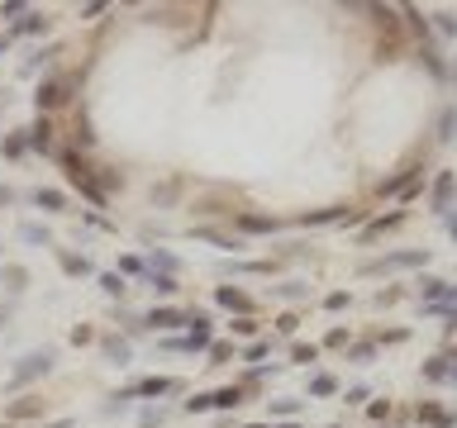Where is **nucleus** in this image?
Segmentation results:
<instances>
[{"instance_id": "obj_1", "label": "nucleus", "mask_w": 457, "mask_h": 428, "mask_svg": "<svg viewBox=\"0 0 457 428\" xmlns=\"http://www.w3.org/2000/svg\"><path fill=\"white\" fill-rule=\"evenodd\" d=\"M419 262H429V252H424V247H414V252H391V257L372 262L367 271H400V267H419Z\"/></svg>"}, {"instance_id": "obj_2", "label": "nucleus", "mask_w": 457, "mask_h": 428, "mask_svg": "<svg viewBox=\"0 0 457 428\" xmlns=\"http://www.w3.org/2000/svg\"><path fill=\"white\" fill-rule=\"evenodd\" d=\"M453 171H438V181H433V214H443L448 205H453Z\"/></svg>"}, {"instance_id": "obj_3", "label": "nucleus", "mask_w": 457, "mask_h": 428, "mask_svg": "<svg viewBox=\"0 0 457 428\" xmlns=\"http://www.w3.org/2000/svg\"><path fill=\"white\" fill-rule=\"evenodd\" d=\"M177 390V381H167V376H153V381H138L129 395H172Z\"/></svg>"}, {"instance_id": "obj_4", "label": "nucleus", "mask_w": 457, "mask_h": 428, "mask_svg": "<svg viewBox=\"0 0 457 428\" xmlns=\"http://www.w3.org/2000/svg\"><path fill=\"white\" fill-rule=\"evenodd\" d=\"M419 419H424V424H433V428H453V424H457L453 414H448V409H438V404H419Z\"/></svg>"}, {"instance_id": "obj_5", "label": "nucleus", "mask_w": 457, "mask_h": 428, "mask_svg": "<svg viewBox=\"0 0 457 428\" xmlns=\"http://www.w3.org/2000/svg\"><path fill=\"white\" fill-rule=\"evenodd\" d=\"M48 362H53V352H43V357H29L24 367L15 372V385H20V381H29V376H38V372H48Z\"/></svg>"}, {"instance_id": "obj_6", "label": "nucleus", "mask_w": 457, "mask_h": 428, "mask_svg": "<svg viewBox=\"0 0 457 428\" xmlns=\"http://www.w3.org/2000/svg\"><path fill=\"white\" fill-rule=\"evenodd\" d=\"M419 291H424V300H443V295H448V281H438V276H424V281H419Z\"/></svg>"}, {"instance_id": "obj_7", "label": "nucleus", "mask_w": 457, "mask_h": 428, "mask_svg": "<svg viewBox=\"0 0 457 428\" xmlns=\"http://www.w3.org/2000/svg\"><path fill=\"white\" fill-rule=\"evenodd\" d=\"M62 100V81H48V86H38V105H57Z\"/></svg>"}, {"instance_id": "obj_8", "label": "nucleus", "mask_w": 457, "mask_h": 428, "mask_svg": "<svg viewBox=\"0 0 457 428\" xmlns=\"http://www.w3.org/2000/svg\"><path fill=\"white\" fill-rule=\"evenodd\" d=\"M219 300H224V305H229V309H248V295L229 291V286H224V291H219Z\"/></svg>"}, {"instance_id": "obj_9", "label": "nucleus", "mask_w": 457, "mask_h": 428, "mask_svg": "<svg viewBox=\"0 0 457 428\" xmlns=\"http://www.w3.org/2000/svg\"><path fill=\"white\" fill-rule=\"evenodd\" d=\"M33 200H38V205H43V210H62V195H57V190H38V195H33Z\"/></svg>"}, {"instance_id": "obj_10", "label": "nucleus", "mask_w": 457, "mask_h": 428, "mask_svg": "<svg viewBox=\"0 0 457 428\" xmlns=\"http://www.w3.org/2000/svg\"><path fill=\"white\" fill-rule=\"evenodd\" d=\"M438 129H443V134H438V138H443V143H448V138L457 134V109H448V114H443V124H438Z\"/></svg>"}, {"instance_id": "obj_11", "label": "nucleus", "mask_w": 457, "mask_h": 428, "mask_svg": "<svg viewBox=\"0 0 457 428\" xmlns=\"http://www.w3.org/2000/svg\"><path fill=\"white\" fill-rule=\"evenodd\" d=\"M424 376H429V381H448V367H443V357H433L429 367H424Z\"/></svg>"}, {"instance_id": "obj_12", "label": "nucleus", "mask_w": 457, "mask_h": 428, "mask_svg": "<svg viewBox=\"0 0 457 428\" xmlns=\"http://www.w3.org/2000/svg\"><path fill=\"white\" fill-rule=\"evenodd\" d=\"M334 385H338V381H334V376H315V381H310V390H315V395H329V390H334Z\"/></svg>"}, {"instance_id": "obj_13", "label": "nucleus", "mask_w": 457, "mask_h": 428, "mask_svg": "<svg viewBox=\"0 0 457 428\" xmlns=\"http://www.w3.org/2000/svg\"><path fill=\"white\" fill-rule=\"evenodd\" d=\"M148 323H158V328H172V323H177V314H172V309H153V319Z\"/></svg>"}, {"instance_id": "obj_14", "label": "nucleus", "mask_w": 457, "mask_h": 428, "mask_svg": "<svg viewBox=\"0 0 457 428\" xmlns=\"http://www.w3.org/2000/svg\"><path fill=\"white\" fill-rule=\"evenodd\" d=\"M100 286H105L110 295H124V281H119V276H105V281H100Z\"/></svg>"}, {"instance_id": "obj_15", "label": "nucleus", "mask_w": 457, "mask_h": 428, "mask_svg": "<svg viewBox=\"0 0 457 428\" xmlns=\"http://www.w3.org/2000/svg\"><path fill=\"white\" fill-rule=\"evenodd\" d=\"M315 357H320V348H305V343L296 348V362H315Z\"/></svg>"}, {"instance_id": "obj_16", "label": "nucleus", "mask_w": 457, "mask_h": 428, "mask_svg": "<svg viewBox=\"0 0 457 428\" xmlns=\"http://www.w3.org/2000/svg\"><path fill=\"white\" fill-rule=\"evenodd\" d=\"M448 234H453V238H457V214H453V219H448Z\"/></svg>"}, {"instance_id": "obj_17", "label": "nucleus", "mask_w": 457, "mask_h": 428, "mask_svg": "<svg viewBox=\"0 0 457 428\" xmlns=\"http://www.w3.org/2000/svg\"><path fill=\"white\" fill-rule=\"evenodd\" d=\"M448 362H453V372H448V376H453V385H457V357H448Z\"/></svg>"}, {"instance_id": "obj_18", "label": "nucleus", "mask_w": 457, "mask_h": 428, "mask_svg": "<svg viewBox=\"0 0 457 428\" xmlns=\"http://www.w3.org/2000/svg\"><path fill=\"white\" fill-rule=\"evenodd\" d=\"M53 428H77V424H53Z\"/></svg>"}, {"instance_id": "obj_19", "label": "nucleus", "mask_w": 457, "mask_h": 428, "mask_svg": "<svg viewBox=\"0 0 457 428\" xmlns=\"http://www.w3.org/2000/svg\"><path fill=\"white\" fill-rule=\"evenodd\" d=\"M253 428H267V424H253Z\"/></svg>"}, {"instance_id": "obj_20", "label": "nucleus", "mask_w": 457, "mask_h": 428, "mask_svg": "<svg viewBox=\"0 0 457 428\" xmlns=\"http://www.w3.org/2000/svg\"><path fill=\"white\" fill-rule=\"evenodd\" d=\"M0 48H5V43H0Z\"/></svg>"}]
</instances>
